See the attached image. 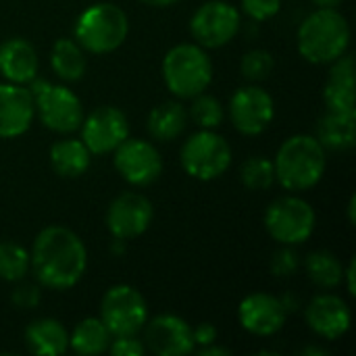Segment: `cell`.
Returning <instances> with one entry per match:
<instances>
[{
  "instance_id": "4dcf8cb0",
  "label": "cell",
  "mask_w": 356,
  "mask_h": 356,
  "mask_svg": "<svg viewBox=\"0 0 356 356\" xmlns=\"http://www.w3.org/2000/svg\"><path fill=\"white\" fill-rule=\"evenodd\" d=\"M275 69V58L269 50H263V48H254V50H248L242 60H240V71L242 75L248 79V81H263L267 79Z\"/></svg>"
},
{
  "instance_id": "60d3db41",
  "label": "cell",
  "mask_w": 356,
  "mask_h": 356,
  "mask_svg": "<svg viewBox=\"0 0 356 356\" xmlns=\"http://www.w3.org/2000/svg\"><path fill=\"white\" fill-rule=\"evenodd\" d=\"M356 221V196L353 194L350 196V200H348V223L350 225H355Z\"/></svg>"
},
{
  "instance_id": "6da1fadb",
  "label": "cell",
  "mask_w": 356,
  "mask_h": 356,
  "mask_svg": "<svg viewBox=\"0 0 356 356\" xmlns=\"http://www.w3.org/2000/svg\"><path fill=\"white\" fill-rule=\"evenodd\" d=\"M29 269L42 288L69 290L79 284L88 269L86 244L73 229L48 225L33 240Z\"/></svg>"
},
{
  "instance_id": "f546056e",
  "label": "cell",
  "mask_w": 356,
  "mask_h": 356,
  "mask_svg": "<svg viewBox=\"0 0 356 356\" xmlns=\"http://www.w3.org/2000/svg\"><path fill=\"white\" fill-rule=\"evenodd\" d=\"M223 115H225L223 104L215 96H211L207 92L194 96L192 104H190V111H188V117L200 129H217L221 125V121H223Z\"/></svg>"
},
{
  "instance_id": "8992f818",
  "label": "cell",
  "mask_w": 356,
  "mask_h": 356,
  "mask_svg": "<svg viewBox=\"0 0 356 356\" xmlns=\"http://www.w3.org/2000/svg\"><path fill=\"white\" fill-rule=\"evenodd\" d=\"M27 90L33 98L35 115L50 131L73 134L79 129L83 121V104L73 90L38 77L29 81Z\"/></svg>"
},
{
  "instance_id": "cb8c5ba5",
  "label": "cell",
  "mask_w": 356,
  "mask_h": 356,
  "mask_svg": "<svg viewBox=\"0 0 356 356\" xmlns=\"http://www.w3.org/2000/svg\"><path fill=\"white\" fill-rule=\"evenodd\" d=\"M90 150L81 140L65 138L50 146V167L60 177H81L90 169Z\"/></svg>"
},
{
  "instance_id": "3957f363",
  "label": "cell",
  "mask_w": 356,
  "mask_h": 356,
  "mask_svg": "<svg viewBox=\"0 0 356 356\" xmlns=\"http://www.w3.org/2000/svg\"><path fill=\"white\" fill-rule=\"evenodd\" d=\"M350 44V25L338 8H317L298 27L296 46L305 60L330 65L346 54Z\"/></svg>"
},
{
  "instance_id": "484cf974",
  "label": "cell",
  "mask_w": 356,
  "mask_h": 356,
  "mask_svg": "<svg viewBox=\"0 0 356 356\" xmlns=\"http://www.w3.org/2000/svg\"><path fill=\"white\" fill-rule=\"evenodd\" d=\"M50 65L63 81H79L88 67L86 50L75 40L60 38L50 50Z\"/></svg>"
},
{
  "instance_id": "d6a6232c",
  "label": "cell",
  "mask_w": 356,
  "mask_h": 356,
  "mask_svg": "<svg viewBox=\"0 0 356 356\" xmlns=\"http://www.w3.org/2000/svg\"><path fill=\"white\" fill-rule=\"evenodd\" d=\"M242 13L252 21L261 23L275 17L282 8V0H240Z\"/></svg>"
},
{
  "instance_id": "b9f144b4",
  "label": "cell",
  "mask_w": 356,
  "mask_h": 356,
  "mask_svg": "<svg viewBox=\"0 0 356 356\" xmlns=\"http://www.w3.org/2000/svg\"><path fill=\"white\" fill-rule=\"evenodd\" d=\"M302 355H317V356H325L327 355V350L325 348H315V346H311V348H305L302 350Z\"/></svg>"
},
{
  "instance_id": "ab89813d",
  "label": "cell",
  "mask_w": 356,
  "mask_h": 356,
  "mask_svg": "<svg viewBox=\"0 0 356 356\" xmlns=\"http://www.w3.org/2000/svg\"><path fill=\"white\" fill-rule=\"evenodd\" d=\"M342 0H313L317 8H338Z\"/></svg>"
},
{
  "instance_id": "d590c367",
  "label": "cell",
  "mask_w": 356,
  "mask_h": 356,
  "mask_svg": "<svg viewBox=\"0 0 356 356\" xmlns=\"http://www.w3.org/2000/svg\"><path fill=\"white\" fill-rule=\"evenodd\" d=\"M217 336H219V332H217V327L213 323H198L196 327H192L194 346H198V348L217 342Z\"/></svg>"
},
{
  "instance_id": "f35d334b",
  "label": "cell",
  "mask_w": 356,
  "mask_h": 356,
  "mask_svg": "<svg viewBox=\"0 0 356 356\" xmlns=\"http://www.w3.org/2000/svg\"><path fill=\"white\" fill-rule=\"evenodd\" d=\"M140 2H144L146 6L165 8V6H173V4H177V2H181V0H140Z\"/></svg>"
},
{
  "instance_id": "7c38bea8",
  "label": "cell",
  "mask_w": 356,
  "mask_h": 356,
  "mask_svg": "<svg viewBox=\"0 0 356 356\" xmlns=\"http://www.w3.org/2000/svg\"><path fill=\"white\" fill-rule=\"evenodd\" d=\"M79 129L81 142L94 156L113 152L123 140L129 138V123L125 113L111 104L98 106L90 115H83Z\"/></svg>"
},
{
  "instance_id": "ba28073f",
  "label": "cell",
  "mask_w": 356,
  "mask_h": 356,
  "mask_svg": "<svg viewBox=\"0 0 356 356\" xmlns=\"http://www.w3.org/2000/svg\"><path fill=\"white\" fill-rule=\"evenodd\" d=\"M315 225V209L300 196H282L265 211L267 234L284 246H298L307 242L313 236Z\"/></svg>"
},
{
  "instance_id": "d4e9b609",
  "label": "cell",
  "mask_w": 356,
  "mask_h": 356,
  "mask_svg": "<svg viewBox=\"0 0 356 356\" xmlns=\"http://www.w3.org/2000/svg\"><path fill=\"white\" fill-rule=\"evenodd\" d=\"M113 336L100 317L81 319L69 334V348L81 356H96L108 350Z\"/></svg>"
},
{
  "instance_id": "83f0119b",
  "label": "cell",
  "mask_w": 356,
  "mask_h": 356,
  "mask_svg": "<svg viewBox=\"0 0 356 356\" xmlns=\"http://www.w3.org/2000/svg\"><path fill=\"white\" fill-rule=\"evenodd\" d=\"M29 273V250L13 240L0 242V280L17 284Z\"/></svg>"
},
{
  "instance_id": "9c48e42d",
  "label": "cell",
  "mask_w": 356,
  "mask_h": 356,
  "mask_svg": "<svg viewBox=\"0 0 356 356\" xmlns=\"http://www.w3.org/2000/svg\"><path fill=\"white\" fill-rule=\"evenodd\" d=\"M100 321L106 325L113 338L138 336L148 321L146 298L127 284H117L106 290L100 302Z\"/></svg>"
},
{
  "instance_id": "5bb4252c",
  "label": "cell",
  "mask_w": 356,
  "mask_h": 356,
  "mask_svg": "<svg viewBox=\"0 0 356 356\" xmlns=\"http://www.w3.org/2000/svg\"><path fill=\"white\" fill-rule=\"evenodd\" d=\"M154 219L152 202L140 192L119 194L106 209V229L115 240H134L142 236Z\"/></svg>"
},
{
  "instance_id": "7a4b0ae2",
  "label": "cell",
  "mask_w": 356,
  "mask_h": 356,
  "mask_svg": "<svg viewBox=\"0 0 356 356\" xmlns=\"http://www.w3.org/2000/svg\"><path fill=\"white\" fill-rule=\"evenodd\" d=\"M325 167V148L315 136L309 134L288 138L273 159L275 181L292 194L315 188L323 179Z\"/></svg>"
},
{
  "instance_id": "2e32d148",
  "label": "cell",
  "mask_w": 356,
  "mask_h": 356,
  "mask_svg": "<svg viewBox=\"0 0 356 356\" xmlns=\"http://www.w3.org/2000/svg\"><path fill=\"white\" fill-rule=\"evenodd\" d=\"M288 319V311L282 305V298L267 294V292H254L248 294L240 307H238V321L240 325L259 338L275 336Z\"/></svg>"
},
{
  "instance_id": "30bf717a",
  "label": "cell",
  "mask_w": 356,
  "mask_h": 356,
  "mask_svg": "<svg viewBox=\"0 0 356 356\" xmlns=\"http://www.w3.org/2000/svg\"><path fill=\"white\" fill-rule=\"evenodd\" d=\"M240 31V10L225 0H209L190 19V33L202 48H221Z\"/></svg>"
},
{
  "instance_id": "8d00e7d4",
  "label": "cell",
  "mask_w": 356,
  "mask_h": 356,
  "mask_svg": "<svg viewBox=\"0 0 356 356\" xmlns=\"http://www.w3.org/2000/svg\"><path fill=\"white\" fill-rule=\"evenodd\" d=\"M355 275H356V261L355 259H350V263H348V267L344 269V275H342V280H346V290H348V294H350V296H356Z\"/></svg>"
},
{
  "instance_id": "44dd1931",
  "label": "cell",
  "mask_w": 356,
  "mask_h": 356,
  "mask_svg": "<svg viewBox=\"0 0 356 356\" xmlns=\"http://www.w3.org/2000/svg\"><path fill=\"white\" fill-rule=\"evenodd\" d=\"M29 353L38 356H60L69 350V332L56 319L42 317L31 321L23 332Z\"/></svg>"
},
{
  "instance_id": "836d02e7",
  "label": "cell",
  "mask_w": 356,
  "mask_h": 356,
  "mask_svg": "<svg viewBox=\"0 0 356 356\" xmlns=\"http://www.w3.org/2000/svg\"><path fill=\"white\" fill-rule=\"evenodd\" d=\"M10 300H13V305H15L17 309L31 311V309H35V307L40 305V300H42V290H40V286H35V284H25V282L21 280V282H17L13 294H10Z\"/></svg>"
},
{
  "instance_id": "ac0fdd59",
  "label": "cell",
  "mask_w": 356,
  "mask_h": 356,
  "mask_svg": "<svg viewBox=\"0 0 356 356\" xmlns=\"http://www.w3.org/2000/svg\"><path fill=\"white\" fill-rule=\"evenodd\" d=\"M35 117V106L29 90L19 83H0V138L10 140L23 136Z\"/></svg>"
},
{
  "instance_id": "74e56055",
  "label": "cell",
  "mask_w": 356,
  "mask_h": 356,
  "mask_svg": "<svg viewBox=\"0 0 356 356\" xmlns=\"http://www.w3.org/2000/svg\"><path fill=\"white\" fill-rule=\"evenodd\" d=\"M198 355L200 356H227V355H232V350H229V348H223V346H215V342H213V344H207V346L198 348Z\"/></svg>"
},
{
  "instance_id": "277c9868",
  "label": "cell",
  "mask_w": 356,
  "mask_h": 356,
  "mask_svg": "<svg viewBox=\"0 0 356 356\" xmlns=\"http://www.w3.org/2000/svg\"><path fill=\"white\" fill-rule=\"evenodd\" d=\"M129 31L125 10L113 2H96L75 21V42L90 54H108L123 46Z\"/></svg>"
},
{
  "instance_id": "e0dca14e",
  "label": "cell",
  "mask_w": 356,
  "mask_h": 356,
  "mask_svg": "<svg viewBox=\"0 0 356 356\" xmlns=\"http://www.w3.org/2000/svg\"><path fill=\"white\" fill-rule=\"evenodd\" d=\"M305 319H307V325L313 330V334H317L323 340L334 342L346 336V332L350 330L353 313L344 298L325 292V294L315 296L307 305Z\"/></svg>"
},
{
  "instance_id": "9a60e30c",
  "label": "cell",
  "mask_w": 356,
  "mask_h": 356,
  "mask_svg": "<svg viewBox=\"0 0 356 356\" xmlns=\"http://www.w3.org/2000/svg\"><path fill=\"white\" fill-rule=\"evenodd\" d=\"M144 348L159 356H186L194 353L192 327L177 315H156L144 323Z\"/></svg>"
},
{
  "instance_id": "f1b7e54d",
  "label": "cell",
  "mask_w": 356,
  "mask_h": 356,
  "mask_svg": "<svg viewBox=\"0 0 356 356\" xmlns=\"http://www.w3.org/2000/svg\"><path fill=\"white\" fill-rule=\"evenodd\" d=\"M240 179L244 188L252 192H265L275 181L273 161L267 156H248L240 167Z\"/></svg>"
},
{
  "instance_id": "4316f807",
  "label": "cell",
  "mask_w": 356,
  "mask_h": 356,
  "mask_svg": "<svg viewBox=\"0 0 356 356\" xmlns=\"http://www.w3.org/2000/svg\"><path fill=\"white\" fill-rule=\"evenodd\" d=\"M305 269L309 280L321 290H334L344 282V265L330 250H313L305 261Z\"/></svg>"
},
{
  "instance_id": "603a6c76",
  "label": "cell",
  "mask_w": 356,
  "mask_h": 356,
  "mask_svg": "<svg viewBox=\"0 0 356 356\" xmlns=\"http://www.w3.org/2000/svg\"><path fill=\"white\" fill-rule=\"evenodd\" d=\"M188 119H190L188 108L177 100H169V102H163L150 111L146 127H148V134L152 140L171 142L184 134Z\"/></svg>"
},
{
  "instance_id": "8fae6325",
  "label": "cell",
  "mask_w": 356,
  "mask_h": 356,
  "mask_svg": "<svg viewBox=\"0 0 356 356\" xmlns=\"http://www.w3.org/2000/svg\"><path fill=\"white\" fill-rule=\"evenodd\" d=\"M113 165L117 173L131 186H150L163 173V159L156 146L148 140L127 138L115 150Z\"/></svg>"
},
{
  "instance_id": "5b68a950",
  "label": "cell",
  "mask_w": 356,
  "mask_h": 356,
  "mask_svg": "<svg viewBox=\"0 0 356 356\" xmlns=\"http://www.w3.org/2000/svg\"><path fill=\"white\" fill-rule=\"evenodd\" d=\"M163 79L177 98H194L213 81V63L202 46L177 44L163 58Z\"/></svg>"
},
{
  "instance_id": "52a82bcc",
  "label": "cell",
  "mask_w": 356,
  "mask_h": 356,
  "mask_svg": "<svg viewBox=\"0 0 356 356\" xmlns=\"http://www.w3.org/2000/svg\"><path fill=\"white\" fill-rule=\"evenodd\" d=\"M179 163L190 177L213 181L232 167V146L215 129H200L184 142Z\"/></svg>"
},
{
  "instance_id": "4fadbf2b",
  "label": "cell",
  "mask_w": 356,
  "mask_h": 356,
  "mask_svg": "<svg viewBox=\"0 0 356 356\" xmlns=\"http://www.w3.org/2000/svg\"><path fill=\"white\" fill-rule=\"evenodd\" d=\"M275 117L273 96L259 88L246 86L234 92L229 100V119L242 136H261Z\"/></svg>"
},
{
  "instance_id": "e575fe53",
  "label": "cell",
  "mask_w": 356,
  "mask_h": 356,
  "mask_svg": "<svg viewBox=\"0 0 356 356\" xmlns=\"http://www.w3.org/2000/svg\"><path fill=\"white\" fill-rule=\"evenodd\" d=\"M108 353L115 356H142L146 353L144 342L138 336H117L108 344Z\"/></svg>"
},
{
  "instance_id": "7402d4cb",
  "label": "cell",
  "mask_w": 356,
  "mask_h": 356,
  "mask_svg": "<svg viewBox=\"0 0 356 356\" xmlns=\"http://www.w3.org/2000/svg\"><path fill=\"white\" fill-rule=\"evenodd\" d=\"M315 138L325 150L344 152L350 150L356 142V115H342L327 111L317 121Z\"/></svg>"
},
{
  "instance_id": "1f68e13d",
  "label": "cell",
  "mask_w": 356,
  "mask_h": 356,
  "mask_svg": "<svg viewBox=\"0 0 356 356\" xmlns=\"http://www.w3.org/2000/svg\"><path fill=\"white\" fill-rule=\"evenodd\" d=\"M271 275L275 277H292L298 269H300V254L296 252L294 246H284L271 257L269 263Z\"/></svg>"
},
{
  "instance_id": "ffe728a7",
  "label": "cell",
  "mask_w": 356,
  "mask_h": 356,
  "mask_svg": "<svg viewBox=\"0 0 356 356\" xmlns=\"http://www.w3.org/2000/svg\"><path fill=\"white\" fill-rule=\"evenodd\" d=\"M38 52L27 40L10 38L0 46V73L6 81L25 86L38 77Z\"/></svg>"
},
{
  "instance_id": "d6986e66",
  "label": "cell",
  "mask_w": 356,
  "mask_h": 356,
  "mask_svg": "<svg viewBox=\"0 0 356 356\" xmlns=\"http://www.w3.org/2000/svg\"><path fill=\"white\" fill-rule=\"evenodd\" d=\"M332 71L327 75L323 88V100L327 111L356 115L355 106V60L350 54H342L332 63Z\"/></svg>"
}]
</instances>
